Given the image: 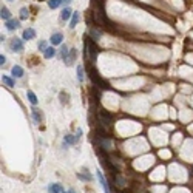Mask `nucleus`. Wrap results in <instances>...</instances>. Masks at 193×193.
I'll return each instance as SVG.
<instances>
[{
    "label": "nucleus",
    "instance_id": "nucleus-15",
    "mask_svg": "<svg viewBox=\"0 0 193 193\" xmlns=\"http://www.w3.org/2000/svg\"><path fill=\"white\" fill-rule=\"evenodd\" d=\"M68 56H70V50H68V46H66V45H62V48H60V59H62V60H66Z\"/></svg>",
    "mask_w": 193,
    "mask_h": 193
},
{
    "label": "nucleus",
    "instance_id": "nucleus-21",
    "mask_svg": "<svg viewBox=\"0 0 193 193\" xmlns=\"http://www.w3.org/2000/svg\"><path fill=\"white\" fill-rule=\"evenodd\" d=\"M28 19V8H20V20Z\"/></svg>",
    "mask_w": 193,
    "mask_h": 193
},
{
    "label": "nucleus",
    "instance_id": "nucleus-9",
    "mask_svg": "<svg viewBox=\"0 0 193 193\" xmlns=\"http://www.w3.org/2000/svg\"><path fill=\"white\" fill-rule=\"evenodd\" d=\"M62 42H63V36H62L60 33H56V34L51 36V43H53V46H54V45H62Z\"/></svg>",
    "mask_w": 193,
    "mask_h": 193
},
{
    "label": "nucleus",
    "instance_id": "nucleus-16",
    "mask_svg": "<svg viewBox=\"0 0 193 193\" xmlns=\"http://www.w3.org/2000/svg\"><path fill=\"white\" fill-rule=\"evenodd\" d=\"M26 96H28V101H30L33 105H36V104L39 102V101H37V96H36L31 90H28V91H26Z\"/></svg>",
    "mask_w": 193,
    "mask_h": 193
},
{
    "label": "nucleus",
    "instance_id": "nucleus-22",
    "mask_svg": "<svg viewBox=\"0 0 193 193\" xmlns=\"http://www.w3.org/2000/svg\"><path fill=\"white\" fill-rule=\"evenodd\" d=\"M46 48H48L46 42H43V40H42V42H39V50H40V51H45Z\"/></svg>",
    "mask_w": 193,
    "mask_h": 193
},
{
    "label": "nucleus",
    "instance_id": "nucleus-3",
    "mask_svg": "<svg viewBox=\"0 0 193 193\" xmlns=\"http://www.w3.org/2000/svg\"><path fill=\"white\" fill-rule=\"evenodd\" d=\"M71 17H73L71 8H70V6H65V8L62 10V13H60V20L66 22V20H71Z\"/></svg>",
    "mask_w": 193,
    "mask_h": 193
},
{
    "label": "nucleus",
    "instance_id": "nucleus-1",
    "mask_svg": "<svg viewBox=\"0 0 193 193\" xmlns=\"http://www.w3.org/2000/svg\"><path fill=\"white\" fill-rule=\"evenodd\" d=\"M96 175H98V179H99V182H101V185H102L104 191H105V193H111V191H110V187H108V182H107V179L102 176L101 170H96Z\"/></svg>",
    "mask_w": 193,
    "mask_h": 193
},
{
    "label": "nucleus",
    "instance_id": "nucleus-13",
    "mask_svg": "<svg viewBox=\"0 0 193 193\" xmlns=\"http://www.w3.org/2000/svg\"><path fill=\"white\" fill-rule=\"evenodd\" d=\"M59 98H60V104H62V105H66V104L70 102V94L65 93V91H60Z\"/></svg>",
    "mask_w": 193,
    "mask_h": 193
},
{
    "label": "nucleus",
    "instance_id": "nucleus-24",
    "mask_svg": "<svg viewBox=\"0 0 193 193\" xmlns=\"http://www.w3.org/2000/svg\"><path fill=\"white\" fill-rule=\"evenodd\" d=\"M5 62H6V57H5V56L2 54V56H0V63H2V65H3Z\"/></svg>",
    "mask_w": 193,
    "mask_h": 193
},
{
    "label": "nucleus",
    "instance_id": "nucleus-5",
    "mask_svg": "<svg viewBox=\"0 0 193 193\" xmlns=\"http://www.w3.org/2000/svg\"><path fill=\"white\" fill-rule=\"evenodd\" d=\"M11 73H13V77H14V79H20V77H23V74H25V71H23V68H22L20 65H14L13 70H11Z\"/></svg>",
    "mask_w": 193,
    "mask_h": 193
},
{
    "label": "nucleus",
    "instance_id": "nucleus-2",
    "mask_svg": "<svg viewBox=\"0 0 193 193\" xmlns=\"http://www.w3.org/2000/svg\"><path fill=\"white\" fill-rule=\"evenodd\" d=\"M11 50H13V51L20 53V51L23 50V42H22L19 37H14V39L11 40Z\"/></svg>",
    "mask_w": 193,
    "mask_h": 193
},
{
    "label": "nucleus",
    "instance_id": "nucleus-8",
    "mask_svg": "<svg viewBox=\"0 0 193 193\" xmlns=\"http://www.w3.org/2000/svg\"><path fill=\"white\" fill-rule=\"evenodd\" d=\"M5 26H6L8 31H14V30L19 28V20H16V19H10V20H6Z\"/></svg>",
    "mask_w": 193,
    "mask_h": 193
},
{
    "label": "nucleus",
    "instance_id": "nucleus-25",
    "mask_svg": "<svg viewBox=\"0 0 193 193\" xmlns=\"http://www.w3.org/2000/svg\"><path fill=\"white\" fill-rule=\"evenodd\" d=\"M121 193H131V191H127V190H122Z\"/></svg>",
    "mask_w": 193,
    "mask_h": 193
},
{
    "label": "nucleus",
    "instance_id": "nucleus-7",
    "mask_svg": "<svg viewBox=\"0 0 193 193\" xmlns=\"http://www.w3.org/2000/svg\"><path fill=\"white\" fill-rule=\"evenodd\" d=\"M74 144H77L76 136H73V135H65V136H63V147H65V148H66L68 145H74Z\"/></svg>",
    "mask_w": 193,
    "mask_h": 193
},
{
    "label": "nucleus",
    "instance_id": "nucleus-10",
    "mask_svg": "<svg viewBox=\"0 0 193 193\" xmlns=\"http://www.w3.org/2000/svg\"><path fill=\"white\" fill-rule=\"evenodd\" d=\"M48 193H63V187L60 184H51L48 187Z\"/></svg>",
    "mask_w": 193,
    "mask_h": 193
},
{
    "label": "nucleus",
    "instance_id": "nucleus-12",
    "mask_svg": "<svg viewBox=\"0 0 193 193\" xmlns=\"http://www.w3.org/2000/svg\"><path fill=\"white\" fill-rule=\"evenodd\" d=\"M31 115H33L34 122H36V124H40V121H42V115H40V111H39L37 108H33V110H31Z\"/></svg>",
    "mask_w": 193,
    "mask_h": 193
},
{
    "label": "nucleus",
    "instance_id": "nucleus-26",
    "mask_svg": "<svg viewBox=\"0 0 193 193\" xmlns=\"http://www.w3.org/2000/svg\"><path fill=\"white\" fill-rule=\"evenodd\" d=\"M8 2H14V0H8Z\"/></svg>",
    "mask_w": 193,
    "mask_h": 193
},
{
    "label": "nucleus",
    "instance_id": "nucleus-27",
    "mask_svg": "<svg viewBox=\"0 0 193 193\" xmlns=\"http://www.w3.org/2000/svg\"><path fill=\"white\" fill-rule=\"evenodd\" d=\"M63 193H65V191H63Z\"/></svg>",
    "mask_w": 193,
    "mask_h": 193
},
{
    "label": "nucleus",
    "instance_id": "nucleus-14",
    "mask_svg": "<svg viewBox=\"0 0 193 193\" xmlns=\"http://www.w3.org/2000/svg\"><path fill=\"white\" fill-rule=\"evenodd\" d=\"M77 22H79V13H73V17H71V20H70V28L74 30V28L77 26Z\"/></svg>",
    "mask_w": 193,
    "mask_h": 193
},
{
    "label": "nucleus",
    "instance_id": "nucleus-17",
    "mask_svg": "<svg viewBox=\"0 0 193 193\" xmlns=\"http://www.w3.org/2000/svg\"><path fill=\"white\" fill-rule=\"evenodd\" d=\"M76 54H77L76 48H71V50H70V56H68V59L65 60V62H66V65H71V63H73V60L76 59Z\"/></svg>",
    "mask_w": 193,
    "mask_h": 193
},
{
    "label": "nucleus",
    "instance_id": "nucleus-23",
    "mask_svg": "<svg viewBox=\"0 0 193 193\" xmlns=\"http://www.w3.org/2000/svg\"><path fill=\"white\" fill-rule=\"evenodd\" d=\"M76 139H77V142H79V139H80V136H82V128H77V131H76Z\"/></svg>",
    "mask_w": 193,
    "mask_h": 193
},
{
    "label": "nucleus",
    "instance_id": "nucleus-11",
    "mask_svg": "<svg viewBox=\"0 0 193 193\" xmlns=\"http://www.w3.org/2000/svg\"><path fill=\"white\" fill-rule=\"evenodd\" d=\"M54 56H56L54 46H48V48L43 51V57H45V59H51V57H54Z\"/></svg>",
    "mask_w": 193,
    "mask_h": 193
},
{
    "label": "nucleus",
    "instance_id": "nucleus-20",
    "mask_svg": "<svg viewBox=\"0 0 193 193\" xmlns=\"http://www.w3.org/2000/svg\"><path fill=\"white\" fill-rule=\"evenodd\" d=\"M2 80H3V82H5L10 88H11V86H14V80H13L11 77H8V76H2Z\"/></svg>",
    "mask_w": 193,
    "mask_h": 193
},
{
    "label": "nucleus",
    "instance_id": "nucleus-18",
    "mask_svg": "<svg viewBox=\"0 0 193 193\" xmlns=\"http://www.w3.org/2000/svg\"><path fill=\"white\" fill-rule=\"evenodd\" d=\"M2 19H3L5 22L11 19V13H10V10H8L6 6H2Z\"/></svg>",
    "mask_w": 193,
    "mask_h": 193
},
{
    "label": "nucleus",
    "instance_id": "nucleus-6",
    "mask_svg": "<svg viewBox=\"0 0 193 193\" xmlns=\"http://www.w3.org/2000/svg\"><path fill=\"white\" fill-rule=\"evenodd\" d=\"M70 2H71V0H48V6L51 10H56L60 5H65V3H70Z\"/></svg>",
    "mask_w": 193,
    "mask_h": 193
},
{
    "label": "nucleus",
    "instance_id": "nucleus-19",
    "mask_svg": "<svg viewBox=\"0 0 193 193\" xmlns=\"http://www.w3.org/2000/svg\"><path fill=\"white\" fill-rule=\"evenodd\" d=\"M76 74H77L79 82H82V80H83V66H82V65H77V68H76Z\"/></svg>",
    "mask_w": 193,
    "mask_h": 193
},
{
    "label": "nucleus",
    "instance_id": "nucleus-4",
    "mask_svg": "<svg viewBox=\"0 0 193 193\" xmlns=\"http://www.w3.org/2000/svg\"><path fill=\"white\" fill-rule=\"evenodd\" d=\"M22 37H23V40H33V39L36 37V30H34V28H26V30H23Z\"/></svg>",
    "mask_w": 193,
    "mask_h": 193
}]
</instances>
